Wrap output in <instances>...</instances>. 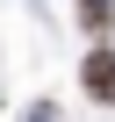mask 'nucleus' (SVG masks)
<instances>
[{
	"label": "nucleus",
	"mask_w": 115,
	"mask_h": 122,
	"mask_svg": "<svg viewBox=\"0 0 115 122\" xmlns=\"http://www.w3.org/2000/svg\"><path fill=\"white\" fill-rule=\"evenodd\" d=\"M79 86H86V101L115 108V43H94V50H86V65H79Z\"/></svg>",
	"instance_id": "1"
},
{
	"label": "nucleus",
	"mask_w": 115,
	"mask_h": 122,
	"mask_svg": "<svg viewBox=\"0 0 115 122\" xmlns=\"http://www.w3.org/2000/svg\"><path fill=\"white\" fill-rule=\"evenodd\" d=\"M108 22H115V0H79V29L108 36Z\"/></svg>",
	"instance_id": "2"
}]
</instances>
